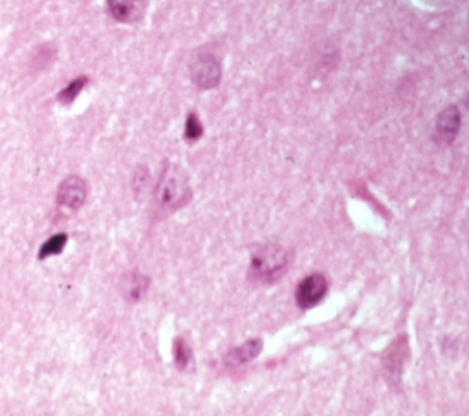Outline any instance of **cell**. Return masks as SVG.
I'll return each instance as SVG.
<instances>
[{
	"label": "cell",
	"mask_w": 469,
	"mask_h": 416,
	"mask_svg": "<svg viewBox=\"0 0 469 416\" xmlns=\"http://www.w3.org/2000/svg\"><path fill=\"white\" fill-rule=\"evenodd\" d=\"M288 255L282 248H262L255 253L251 260L250 275L259 282H271L281 277V273L286 270Z\"/></svg>",
	"instance_id": "obj_2"
},
{
	"label": "cell",
	"mask_w": 469,
	"mask_h": 416,
	"mask_svg": "<svg viewBox=\"0 0 469 416\" xmlns=\"http://www.w3.org/2000/svg\"><path fill=\"white\" fill-rule=\"evenodd\" d=\"M86 200V183L83 178L79 177H68L66 180L61 182L57 191V202L59 206L70 209V211H77Z\"/></svg>",
	"instance_id": "obj_4"
},
{
	"label": "cell",
	"mask_w": 469,
	"mask_h": 416,
	"mask_svg": "<svg viewBox=\"0 0 469 416\" xmlns=\"http://www.w3.org/2000/svg\"><path fill=\"white\" fill-rule=\"evenodd\" d=\"M145 4L147 0H109V11L118 22L132 24L141 19Z\"/></svg>",
	"instance_id": "obj_5"
},
{
	"label": "cell",
	"mask_w": 469,
	"mask_h": 416,
	"mask_svg": "<svg viewBox=\"0 0 469 416\" xmlns=\"http://www.w3.org/2000/svg\"><path fill=\"white\" fill-rule=\"evenodd\" d=\"M147 288H149V279L145 275H141L138 271L134 273H129L123 282V293L129 301L136 302L140 301L141 297L145 296Z\"/></svg>",
	"instance_id": "obj_9"
},
{
	"label": "cell",
	"mask_w": 469,
	"mask_h": 416,
	"mask_svg": "<svg viewBox=\"0 0 469 416\" xmlns=\"http://www.w3.org/2000/svg\"><path fill=\"white\" fill-rule=\"evenodd\" d=\"M460 114L457 107H448L436 121V140L440 143H451L459 134Z\"/></svg>",
	"instance_id": "obj_6"
},
{
	"label": "cell",
	"mask_w": 469,
	"mask_h": 416,
	"mask_svg": "<svg viewBox=\"0 0 469 416\" xmlns=\"http://www.w3.org/2000/svg\"><path fill=\"white\" fill-rule=\"evenodd\" d=\"M329 290V281L327 277L321 273H312L306 279H302L301 284L297 287V302L302 308H312L315 307L321 299L324 297Z\"/></svg>",
	"instance_id": "obj_3"
},
{
	"label": "cell",
	"mask_w": 469,
	"mask_h": 416,
	"mask_svg": "<svg viewBox=\"0 0 469 416\" xmlns=\"http://www.w3.org/2000/svg\"><path fill=\"white\" fill-rule=\"evenodd\" d=\"M261 349H262L261 339H250L248 343L240 345V347L231 350V352L226 356V361H228V365H231V367L248 363V361H251L255 356H259Z\"/></svg>",
	"instance_id": "obj_8"
},
{
	"label": "cell",
	"mask_w": 469,
	"mask_h": 416,
	"mask_svg": "<svg viewBox=\"0 0 469 416\" xmlns=\"http://www.w3.org/2000/svg\"><path fill=\"white\" fill-rule=\"evenodd\" d=\"M68 242V235L66 233H59L53 235L50 239L41 246V250H39V259H46L50 255H57L61 251L64 250V246Z\"/></svg>",
	"instance_id": "obj_10"
},
{
	"label": "cell",
	"mask_w": 469,
	"mask_h": 416,
	"mask_svg": "<svg viewBox=\"0 0 469 416\" xmlns=\"http://www.w3.org/2000/svg\"><path fill=\"white\" fill-rule=\"evenodd\" d=\"M191 188L185 172L176 165H167L156 188V204L162 211H174L189 202Z\"/></svg>",
	"instance_id": "obj_1"
},
{
	"label": "cell",
	"mask_w": 469,
	"mask_h": 416,
	"mask_svg": "<svg viewBox=\"0 0 469 416\" xmlns=\"http://www.w3.org/2000/svg\"><path fill=\"white\" fill-rule=\"evenodd\" d=\"M174 363H176L178 369H185L189 363H191V359H193V354H191V349H189L187 341L183 338H176L174 339Z\"/></svg>",
	"instance_id": "obj_12"
},
{
	"label": "cell",
	"mask_w": 469,
	"mask_h": 416,
	"mask_svg": "<svg viewBox=\"0 0 469 416\" xmlns=\"http://www.w3.org/2000/svg\"><path fill=\"white\" fill-rule=\"evenodd\" d=\"M86 83H89V78H84V75L73 79L72 83H68L66 89L61 90V94L57 96V99L61 101V103L70 105L72 101H75V98H77L79 94H81V90L86 87Z\"/></svg>",
	"instance_id": "obj_11"
},
{
	"label": "cell",
	"mask_w": 469,
	"mask_h": 416,
	"mask_svg": "<svg viewBox=\"0 0 469 416\" xmlns=\"http://www.w3.org/2000/svg\"><path fill=\"white\" fill-rule=\"evenodd\" d=\"M202 123H200L199 116L196 114H189L187 123H185V138L189 141H196L202 136Z\"/></svg>",
	"instance_id": "obj_13"
},
{
	"label": "cell",
	"mask_w": 469,
	"mask_h": 416,
	"mask_svg": "<svg viewBox=\"0 0 469 416\" xmlns=\"http://www.w3.org/2000/svg\"><path fill=\"white\" fill-rule=\"evenodd\" d=\"M194 83L202 89H213L217 87L220 79V66L219 63L211 57L199 59L193 66Z\"/></svg>",
	"instance_id": "obj_7"
}]
</instances>
